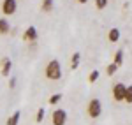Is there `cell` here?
Here are the masks:
<instances>
[{"instance_id": "obj_1", "label": "cell", "mask_w": 132, "mask_h": 125, "mask_svg": "<svg viewBox=\"0 0 132 125\" xmlns=\"http://www.w3.org/2000/svg\"><path fill=\"white\" fill-rule=\"evenodd\" d=\"M44 74H46V78L51 79V81L62 79V65H60V62H58L56 58L50 60L48 65H46V69H44Z\"/></svg>"}, {"instance_id": "obj_2", "label": "cell", "mask_w": 132, "mask_h": 125, "mask_svg": "<svg viewBox=\"0 0 132 125\" xmlns=\"http://www.w3.org/2000/svg\"><path fill=\"white\" fill-rule=\"evenodd\" d=\"M86 115L90 116V118H99V116L102 115V102L101 99H92L90 102H88V106H86Z\"/></svg>"}, {"instance_id": "obj_3", "label": "cell", "mask_w": 132, "mask_h": 125, "mask_svg": "<svg viewBox=\"0 0 132 125\" xmlns=\"http://www.w3.org/2000/svg\"><path fill=\"white\" fill-rule=\"evenodd\" d=\"M125 94H127V85H123V83L113 85V99L116 102H125Z\"/></svg>"}, {"instance_id": "obj_4", "label": "cell", "mask_w": 132, "mask_h": 125, "mask_svg": "<svg viewBox=\"0 0 132 125\" xmlns=\"http://www.w3.org/2000/svg\"><path fill=\"white\" fill-rule=\"evenodd\" d=\"M18 11V0H4L2 2V14L4 16H12Z\"/></svg>"}, {"instance_id": "obj_5", "label": "cell", "mask_w": 132, "mask_h": 125, "mask_svg": "<svg viewBox=\"0 0 132 125\" xmlns=\"http://www.w3.org/2000/svg\"><path fill=\"white\" fill-rule=\"evenodd\" d=\"M51 122H53V125H65V122H67V111L62 109V107L55 109L51 113Z\"/></svg>"}, {"instance_id": "obj_6", "label": "cell", "mask_w": 132, "mask_h": 125, "mask_svg": "<svg viewBox=\"0 0 132 125\" xmlns=\"http://www.w3.org/2000/svg\"><path fill=\"white\" fill-rule=\"evenodd\" d=\"M37 37H39V34H37V28H35L34 25L27 27V30L23 32V41H27V42H34V41H37Z\"/></svg>"}, {"instance_id": "obj_7", "label": "cell", "mask_w": 132, "mask_h": 125, "mask_svg": "<svg viewBox=\"0 0 132 125\" xmlns=\"http://www.w3.org/2000/svg\"><path fill=\"white\" fill-rule=\"evenodd\" d=\"M11 71H12V60H11L9 56H5L2 60V63H0V74L4 78H7V76H11Z\"/></svg>"}, {"instance_id": "obj_8", "label": "cell", "mask_w": 132, "mask_h": 125, "mask_svg": "<svg viewBox=\"0 0 132 125\" xmlns=\"http://www.w3.org/2000/svg\"><path fill=\"white\" fill-rule=\"evenodd\" d=\"M120 35H122V34H120V28H116V27H113L111 30L108 32V41L114 44V42H118V41H120Z\"/></svg>"}, {"instance_id": "obj_9", "label": "cell", "mask_w": 132, "mask_h": 125, "mask_svg": "<svg viewBox=\"0 0 132 125\" xmlns=\"http://www.w3.org/2000/svg\"><path fill=\"white\" fill-rule=\"evenodd\" d=\"M11 32V25L5 18H0V35H7Z\"/></svg>"}, {"instance_id": "obj_10", "label": "cell", "mask_w": 132, "mask_h": 125, "mask_svg": "<svg viewBox=\"0 0 132 125\" xmlns=\"http://www.w3.org/2000/svg\"><path fill=\"white\" fill-rule=\"evenodd\" d=\"M20 118H21V111H14V113L7 118L5 125H18L20 123Z\"/></svg>"}, {"instance_id": "obj_11", "label": "cell", "mask_w": 132, "mask_h": 125, "mask_svg": "<svg viewBox=\"0 0 132 125\" xmlns=\"http://www.w3.org/2000/svg\"><path fill=\"white\" fill-rule=\"evenodd\" d=\"M79 62H81V53H74L71 58V71H76L78 67H79Z\"/></svg>"}, {"instance_id": "obj_12", "label": "cell", "mask_w": 132, "mask_h": 125, "mask_svg": "<svg viewBox=\"0 0 132 125\" xmlns=\"http://www.w3.org/2000/svg\"><path fill=\"white\" fill-rule=\"evenodd\" d=\"M41 9H42V12H51L55 9V0H42Z\"/></svg>"}, {"instance_id": "obj_13", "label": "cell", "mask_w": 132, "mask_h": 125, "mask_svg": "<svg viewBox=\"0 0 132 125\" xmlns=\"http://www.w3.org/2000/svg\"><path fill=\"white\" fill-rule=\"evenodd\" d=\"M123 60H125V53H123V49H118V51L114 53V58H113V62L116 63L118 67L123 63Z\"/></svg>"}, {"instance_id": "obj_14", "label": "cell", "mask_w": 132, "mask_h": 125, "mask_svg": "<svg viewBox=\"0 0 132 125\" xmlns=\"http://www.w3.org/2000/svg\"><path fill=\"white\" fill-rule=\"evenodd\" d=\"M116 71H118V65H116L114 62H111L108 67H106V74H108V76H114Z\"/></svg>"}, {"instance_id": "obj_15", "label": "cell", "mask_w": 132, "mask_h": 125, "mask_svg": "<svg viewBox=\"0 0 132 125\" xmlns=\"http://www.w3.org/2000/svg\"><path fill=\"white\" fill-rule=\"evenodd\" d=\"M44 115H46V109H44V107H39V109H37V115H35V122L41 123L42 120H44Z\"/></svg>"}, {"instance_id": "obj_16", "label": "cell", "mask_w": 132, "mask_h": 125, "mask_svg": "<svg viewBox=\"0 0 132 125\" xmlns=\"http://www.w3.org/2000/svg\"><path fill=\"white\" fill-rule=\"evenodd\" d=\"M60 101H62V94H53L50 97V101H48V102H50L51 106H55V104H58Z\"/></svg>"}, {"instance_id": "obj_17", "label": "cell", "mask_w": 132, "mask_h": 125, "mask_svg": "<svg viewBox=\"0 0 132 125\" xmlns=\"http://www.w3.org/2000/svg\"><path fill=\"white\" fill-rule=\"evenodd\" d=\"M99 76H101V72H99V71H92L90 76H88V83H95V81L99 79Z\"/></svg>"}, {"instance_id": "obj_18", "label": "cell", "mask_w": 132, "mask_h": 125, "mask_svg": "<svg viewBox=\"0 0 132 125\" xmlns=\"http://www.w3.org/2000/svg\"><path fill=\"white\" fill-rule=\"evenodd\" d=\"M108 2H109V0H95V7L99 11L106 9V7H108Z\"/></svg>"}, {"instance_id": "obj_19", "label": "cell", "mask_w": 132, "mask_h": 125, "mask_svg": "<svg viewBox=\"0 0 132 125\" xmlns=\"http://www.w3.org/2000/svg\"><path fill=\"white\" fill-rule=\"evenodd\" d=\"M125 102L127 104H132V85L127 86V94H125Z\"/></svg>"}, {"instance_id": "obj_20", "label": "cell", "mask_w": 132, "mask_h": 125, "mask_svg": "<svg viewBox=\"0 0 132 125\" xmlns=\"http://www.w3.org/2000/svg\"><path fill=\"white\" fill-rule=\"evenodd\" d=\"M9 88H11V90H14V88H16V76L9 78Z\"/></svg>"}, {"instance_id": "obj_21", "label": "cell", "mask_w": 132, "mask_h": 125, "mask_svg": "<svg viewBox=\"0 0 132 125\" xmlns=\"http://www.w3.org/2000/svg\"><path fill=\"white\" fill-rule=\"evenodd\" d=\"M79 4H88V0H78Z\"/></svg>"}]
</instances>
